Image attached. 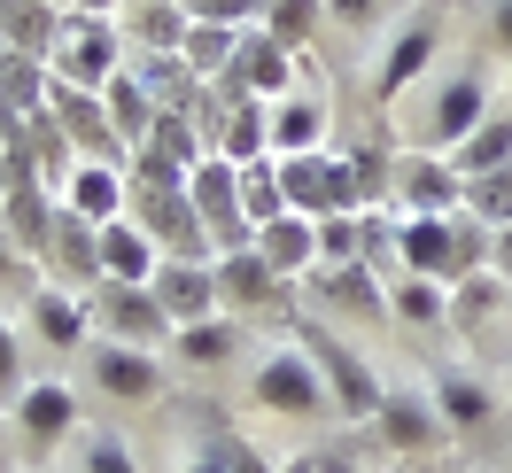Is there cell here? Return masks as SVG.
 Wrapping results in <instances>:
<instances>
[{"instance_id": "obj_1", "label": "cell", "mask_w": 512, "mask_h": 473, "mask_svg": "<svg viewBox=\"0 0 512 473\" xmlns=\"http://www.w3.org/2000/svg\"><path fill=\"white\" fill-rule=\"evenodd\" d=\"M280 187H288L295 202V218H350L357 210V179L342 171V163H326V156H288V171H280Z\"/></svg>"}, {"instance_id": "obj_2", "label": "cell", "mask_w": 512, "mask_h": 473, "mask_svg": "<svg viewBox=\"0 0 512 473\" xmlns=\"http://www.w3.org/2000/svg\"><path fill=\"white\" fill-rule=\"evenodd\" d=\"M319 357L311 349H295V357H272L264 373H256V404L264 411H319Z\"/></svg>"}, {"instance_id": "obj_3", "label": "cell", "mask_w": 512, "mask_h": 473, "mask_svg": "<svg viewBox=\"0 0 512 473\" xmlns=\"http://www.w3.org/2000/svg\"><path fill=\"white\" fill-rule=\"evenodd\" d=\"M101 272H109V280L117 287H148L163 272L156 264V249H148V233H140V225H101Z\"/></svg>"}, {"instance_id": "obj_4", "label": "cell", "mask_w": 512, "mask_h": 473, "mask_svg": "<svg viewBox=\"0 0 512 473\" xmlns=\"http://www.w3.org/2000/svg\"><path fill=\"white\" fill-rule=\"evenodd\" d=\"M303 349H311L326 373H334V396H342V411H357V419H365V411H381V404H388L381 388L357 373V357H342V342H334V334H303Z\"/></svg>"}, {"instance_id": "obj_5", "label": "cell", "mask_w": 512, "mask_h": 473, "mask_svg": "<svg viewBox=\"0 0 512 473\" xmlns=\"http://www.w3.org/2000/svg\"><path fill=\"white\" fill-rule=\"evenodd\" d=\"M148 287H156V303L171 311V326H194V311L218 303V272H187V264H163Z\"/></svg>"}, {"instance_id": "obj_6", "label": "cell", "mask_w": 512, "mask_h": 473, "mask_svg": "<svg viewBox=\"0 0 512 473\" xmlns=\"http://www.w3.org/2000/svg\"><path fill=\"white\" fill-rule=\"evenodd\" d=\"M109 318L125 326V342H132V349H148L163 326H171V311L156 303V287H109Z\"/></svg>"}, {"instance_id": "obj_7", "label": "cell", "mask_w": 512, "mask_h": 473, "mask_svg": "<svg viewBox=\"0 0 512 473\" xmlns=\"http://www.w3.org/2000/svg\"><path fill=\"white\" fill-rule=\"evenodd\" d=\"M225 86H233V94H280V39H241Z\"/></svg>"}, {"instance_id": "obj_8", "label": "cell", "mask_w": 512, "mask_h": 473, "mask_svg": "<svg viewBox=\"0 0 512 473\" xmlns=\"http://www.w3.org/2000/svg\"><path fill=\"white\" fill-rule=\"evenodd\" d=\"M101 388L125 396V404H148L156 396V357L148 349H101Z\"/></svg>"}, {"instance_id": "obj_9", "label": "cell", "mask_w": 512, "mask_h": 473, "mask_svg": "<svg viewBox=\"0 0 512 473\" xmlns=\"http://www.w3.org/2000/svg\"><path fill=\"white\" fill-rule=\"evenodd\" d=\"M311 249H319V233H311L303 218H272V225H256V256H264L272 272H280V264H303Z\"/></svg>"}, {"instance_id": "obj_10", "label": "cell", "mask_w": 512, "mask_h": 473, "mask_svg": "<svg viewBox=\"0 0 512 473\" xmlns=\"http://www.w3.org/2000/svg\"><path fill=\"white\" fill-rule=\"evenodd\" d=\"M381 427L404 442V450H419V442H435V435H443V419L419 404V396H388V404H381Z\"/></svg>"}, {"instance_id": "obj_11", "label": "cell", "mask_w": 512, "mask_h": 473, "mask_svg": "<svg viewBox=\"0 0 512 473\" xmlns=\"http://www.w3.org/2000/svg\"><path fill=\"white\" fill-rule=\"evenodd\" d=\"M326 132V109L319 101H288L280 109V125H272V148H288V156H311V140Z\"/></svg>"}, {"instance_id": "obj_12", "label": "cell", "mask_w": 512, "mask_h": 473, "mask_svg": "<svg viewBox=\"0 0 512 473\" xmlns=\"http://www.w3.org/2000/svg\"><path fill=\"white\" fill-rule=\"evenodd\" d=\"M24 427H32V435H63L70 427V388H55V380L24 388Z\"/></svg>"}, {"instance_id": "obj_13", "label": "cell", "mask_w": 512, "mask_h": 473, "mask_svg": "<svg viewBox=\"0 0 512 473\" xmlns=\"http://www.w3.org/2000/svg\"><path fill=\"white\" fill-rule=\"evenodd\" d=\"M70 210H78L86 225H109V210H117V179H109V171H78V179H70Z\"/></svg>"}, {"instance_id": "obj_14", "label": "cell", "mask_w": 512, "mask_h": 473, "mask_svg": "<svg viewBox=\"0 0 512 473\" xmlns=\"http://www.w3.org/2000/svg\"><path fill=\"white\" fill-rule=\"evenodd\" d=\"M458 163H466L474 179H481V171H505V163H512V117H505V125H481L474 140H466V156H458Z\"/></svg>"}, {"instance_id": "obj_15", "label": "cell", "mask_w": 512, "mask_h": 473, "mask_svg": "<svg viewBox=\"0 0 512 473\" xmlns=\"http://www.w3.org/2000/svg\"><path fill=\"white\" fill-rule=\"evenodd\" d=\"M474 117H481V86H474V78H458V86L435 101V132H443V140H458Z\"/></svg>"}, {"instance_id": "obj_16", "label": "cell", "mask_w": 512, "mask_h": 473, "mask_svg": "<svg viewBox=\"0 0 512 473\" xmlns=\"http://www.w3.org/2000/svg\"><path fill=\"white\" fill-rule=\"evenodd\" d=\"M32 318H39V326H47V342H78V334H86V311H78V303H70V295H39V303H32Z\"/></svg>"}, {"instance_id": "obj_17", "label": "cell", "mask_w": 512, "mask_h": 473, "mask_svg": "<svg viewBox=\"0 0 512 473\" xmlns=\"http://www.w3.org/2000/svg\"><path fill=\"white\" fill-rule=\"evenodd\" d=\"M132 32H140V47H187V32H179V8H163V0H140L132 8Z\"/></svg>"}, {"instance_id": "obj_18", "label": "cell", "mask_w": 512, "mask_h": 473, "mask_svg": "<svg viewBox=\"0 0 512 473\" xmlns=\"http://www.w3.org/2000/svg\"><path fill=\"white\" fill-rule=\"evenodd\" d=\"M264 287H272V264H264V256H225V272H218V295H264Z\"/></svg>"}, {"instance_id": "obj_19", "label": "cell", "mask_w": 512, "mask_h": 473, "mask_svg": "<svg viewBox=\"0 0 512 473\" xmlns=\"http://www.w3.org/2000/svg\"><path fill=\"white\" fill-rule=\"evenodd\" d=\"M435 404H443L450 419H466V427H474V419H489V396H481V388H474L466 373H450L443 388H435Z\"/></svg>"}, {"instance_id": "obj_20", "label": "cell", "mask_w": 512, "mask_h": 473, "mask_svg": "<svg viewBox=\"0 0 512 473\" xmlns=\"http://www.w3.org/2000/svg\"><path fill=\"white\" fill-rule=\"evenodd\" d=\"M474 202H481V218H489V225H512V163H505V171H481Z\"/></svg>"}, {"instance_id": "obj_21", "label": "cell", "mask_w": 512, "mask_h": 473, "mask_svg": "<svg viewBox=\"0 0 512 473\" xmlns=\"http://www.w3.org/2000/svg\"><path fill=\"white\" fill-rule=\"evenodd\" d=\"M311 24H319V0H272V39H280V47L311 39Z\"/></svg>"}, {"instance_id": "obj_22", "label": "cell", "mask_w": 512, "mask_h": 473, "mask_svg": "<svg viewBox=\"0 0 512 473\" xmlns=\"http://www.w3.org/2000/svg\"><path fill=\"white\" fill-rule=\"evenodd\" d=\"M404 187H412V202L427 210V218H435L450 194H458V179H450V171H435V163H412V179H404Z\"/></svg>"}, {"instance_id": "obj_23", "label": "cell", "mask_w": 512, "mask_h": 473, "mask_svg": "<svg viewBox=\"0 0 512 473\" xmlns=\"http://www.w3.org/2000/svg\"><path fill=\"white\" fill-rule=\"evenodd\" d=\"M256 148H272V125H264V117H249V109H241V117H233V140H225V156H233V163H249Z\"/></svg>"}, {"instance_id": "obj_24", "label": "cell", "mask_w": 512, "mask_h": 473, "mask_svg": "<svg viewBox=\"0 0 512 473\" xmlns=\"http://www.w3.org/2000/svg\"><path fill=\"white\" fill-rule=\"evenodd\" d=\"M109 109H117V132H132V140H140V125H148V101L132 94V78H109Z\"/></svg>"}, {"instance_id": "obj_25", "label": "cell", "mask_w": 512, "mask_h": 473, "mask_svg": "<svg viewBox=\"0 0 512 473\" xmlns=\"http://www.w3.org/2000/svg\"><path fill=\"white\" fill-rule=\"evenodd\" d=\"M179 349L210 365V357H225V326H218V318H202V326H179Z\"/></svg>"}, {"instance_id": "obj_26", "label": "cell", "mask_w": 512, "mask_h": 473, "mask_svg": "<svg viewBox=\"0 0 512 473\" xmlns=\"http://www.w3.org/2000/svg\"><path fill=\"white\" fill-rule=\"evenodd\" d=\"M419 63H427V32H412V39H404V47H396V55H388V70H381V86H404V78H412Z\"/></svg>"}, {"instance_id": "obj_27", "label": "cell", "mask_w": 512, "mask_h": 473, "mask_svg": "<svg viewBox=\"0 0 512 473\" xmlns=\"http://www.w3.org/2000/svg\"><path fill=\"white\" fill-rule=\"evenodd\" d=\"M156 148H163V163H194V132L179 125V117H163V125H156Z\"/></svg>"}, {"instance_id": "obj_28", "label": "cell", "mask_w": 512, "mask_h": 473, "mask_svg": "<svg viewBox=\"0 0 512 473\" xmlns=\"http://www.w3.org/2000/svg\"><path fill=\"white\" fill-rule=\"evenodd\" d=\"M396 311H404V318H435V311H443V295H435V280H412L404 295H396Z\"/></svg>"}, {"instance_id": "obj_29", "label": "cell", "mask_w": 512, "mask_h": 473, "mask_svg": "<svg viewBox=\"0 0 512 473\" xmlns=\"http://www.w3.org/2000/svg\"><path fill=\"white\" fill-rule=\"evenodd\" d=\"M86 473H132L125 442H94V458H86Z\"/></svg>"}, {"instance_id": "obj_30", "label": "cell", "mask_w": 512, "mask_h": 473, "mask_svg": "<svg viewBox=\"0 0 512 473\" xmlns=\"http://www.w3.org/2000/svg\"><path fill=\"white\" fill-rule=\"evenodd\" d=\"M16 388V342H8V326H0V396Z\"/></svg>"}, {"instance_id": "obj_31", "label": "cell", "mask_w": 512, "mask_h": 473, "mask_svg": "<svg viewBox=\"0 0 512 473\" xmlns=\"http://www.w3.org/2000/svg\"><path fill=\"white\" fill-rule=\"evenodd\" d=\"M334 16H342V24H365V16H373V0H334Z\"/></svg>"}, {"instance_id": "obj_32", "label": "cell", "mask_w": 512, "mask_h": 473, "mask_svg": "<svg viewBox=\"0 0 512 473\" xmlns=\"http://www.w3.org/2000/svg\"><path fill=\"white\" fill-rule=\"evenodd\" d=\"M497 47L512 55V0H497Z\"/></svg>"}, {"instance_id": "obj_33", "label": "cell", "mask_w": 512, "mask_h": 473, "mask_svg": "<svg viewBox=\"0 0 512 473\" xmlns=\"http://www.w3.org/2000/svg\"><path fill=\"white\" fill-rule=\"evenodd\" d=\"M512 272V225H505V241H497V280Z\"/></svg>"}, {"instance_id": "obj_34", "label": "cell", "mask_w": 512, "mask_h": 473, "mask_svg": "<svg viewBox=\"0 0 512 473\" xmlns=\"http://www.w3.org/2000/svg\"><path fill=\"white\" fill-rule=\"evenodd\" d=\"M194 473H225V458H202V466H194Z\"/></svg>"}, {"instance_id": "obj_35", "label": "cell", "mask_w": 512, "mask_h": 473, "mask_svg": "<svg viewBox=\"0 0 512 473\" xmlns=\"http://www.w3.org/2000/svg\"><path fill=\"white\" fill-rule=\"evenodd\" d=\"M86 8H109V0H86Z\"/></svg>"}]
</instances>
